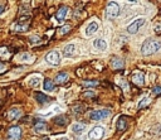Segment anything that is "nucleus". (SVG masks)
<instances>
[{"mask_svg":"<svg viewBox=\"0 0 161 140\" xmlns=\"http://www.w3.org/2000/svg\"><path fill=\"white\" fill-rule=\"evenodd\" d=\"M131 78L136 86H144V83H145V73L141 72L140 69H136V71L132 72Z\"/></svg>","mask_w":161,"mask_h":140,"instance_id":"20e7f679","label":"nucleus"},{"mask_svg":"<svg viewBox=\"0 0 161 140\" xmlns=\"http://www.w3.org/2000/svg\"><path fill=\"white\" fill-rule=\"evenodd\" d=\"M152 92H154L155 95H160V93H161V86H155L154 90H152Z\"/></svg>","mask_w":161,"mask_h":140,"instance_id":"cd10ccee","label":"nucleus"},{"mask_svg":"<svg viewBox=\"0 0 161 140\" xmlns=\"http://www.w3.org/2000/svg\"><path fill=\"white\" fill-rule=\"evenodd\" d=\"M103 134H105V130H103L102 126H94V128L89 131L88 136H89L92 140H100V139L103 136Z\"/></svg>","mask_w":161,"mask_h":140,"instance_id":"0eeeda50","label":"nucleus"},{"mask_svg":"<svg viewBox=\"0 0 161 140\" xmlns=\"http://www.w3.org/2000/svg\"><path fill=\"white\" fill-rule=\"evenodd\" d=\"M93 46L97 48L98 51H106L107 49V43L103 41V39H96L94 42H93Z\"/></svg>","mask_w":161,"mask_h":140,"instance_id":"f3484780","label":"nucleus"},{"mask_svg":"<svg viewBox=\"0 0 161 140\" xmlns=\"http://www.w3.org/2000/svg\"><path fill=\"white\" fill-rule=\"evenodd\" d=\"M82 85L86 86V87H94V86L98 85V81H83Z\"/></svg>","mask_w":161,"mask_h":140,"instance_id":"b1692460","label":"nucleus"},{"mask_svg":"<svg viewBox=\"0 0 161 140\" xmlns=\"http://www.w3.org/2000/svg\"><path fill=\"white\" fill-rule=\"evenodd\" d=\"M26 29H28L26 24H15L13 27V30H15V32H25Z\"/></svg>","mask_w":161,"mask_h":140,"instance_id":"4be33fe9","label":"nucleus"},{"mask_svg":"<svg viewBox=\"0 0 161 140\" xmlns=\"http://www.w3.org/2000/svg\"><path fill=\"white\" fill-rule=\"evenodd\" d=\"M111 67L115 69H121L125 67V62H123V59H121L118 57H113L111 59Z\"/></svg>","mask_w":161,"mask_h":140,"instance_id":"9b49d317","label":"nucleus"},{"mask_svg":"<svg viewBox=\"0 0 161 140\" xmlns=\"http://www.w3.org/2000/svg\"><path fill=\"white\" fill-rule=\"evenodd\" d=\"M98 30V23L97 22H92L86 27V36L91 37L93 34H96V32Z\"/></svg>","mask_w":161,"mask_h":140,"instance_id":"1a4fd4ad","label":"nucleus"},{"mask_svg":"<svg viewBox=\"0 0 161 140\" xmlns=\"http://www.w3.org/2000/svg\"><path fill=\"white\" fill-rule=\"evenodd\" d=\"M150 102H151V98H150V97H145V98L139 103V109H144L145 106H147Z\"/></svg>","mask_w":161,"mask_h":140,"instance_id":"5701e85b","label":"nucleus"},{"mask_svg":"<svg viewBox=\"0 0 161 140\" xmlns=\"http://www.w3.org/2000/svg\"><path fill=\"white\" fill-rule=\"evenodd\" d=\"M120 14V5L116 2H108L106 5V17L108 19H115Z\"/></svg>","mask_w":161,"mask_h":140,"instance_id":"f03ea898","label":"nucleus"},{"mask_svg":"<svg viewBox=\"0 0 161 140\" xmlns=\"http://www.w3.org/2000/svg\"><path fill=\"white\" fill-rule=\"evenodd\" d=\"M40 41V38L38 37V36H33V37H30V42L31 43H38Z\"/></svg>","mask_w":161,"mask_h":140,"instance_id":"c85d7f7f","label":"nucleus"},{"mask_svg":"<svg viewBox=\"0 0 161 140\" xmlns=\"http://www.w3.org/2000/svg\"><path fill=\"white\" fill-rule=\"evenodd\" d=\"M8 136L12 140H19L21 138V129L19 126H12L8 130Z\"/></svg>","mask_w":161,"mask_h":140,"instance_id":"6e6552de","label":"nucleus"},{"mask_svg":"<svg viewBox=\"0 0 161 140\" xmlns=\"http://www.w3.org/2000/svg\"><path fill=\"white\" fill-rule=\"evenodd\" d=\"M42 140H49V139H42Z\"/></svg>","mask_w":161,"mask_h":140,"instance_id":"2f4dec72","label":"nucleus"},{"mask_svg":"<svg viewBox=\"0 0 161 140\" xmlns=\"http://www.w3.org/2000/svg\"><path fill=\"white\" fill-rule=\"evenodd\" d=\"M69 29H71V25H64V27L60 29V33H62V34L68 33V32H69Z\"/></svg>","mask_w":161,"mask_h":140,"instance_id":"a878e982","label":"nucleus"},{"mask_svg":"<svg viewBox=\"0 0 161 140\" xmlns=\"http://www.w3.org/2000/svg\"><path fill=\"white\" fill-rule=\"evenodd\" d=\"M68 12H69L68 7H60V8L57 10V13H55V19H57L58 22H62L64 18L67 17Z\"/></svg>","mask_w":161,"mask_h":140,"instance_id":"9d476101","label":"nucleus"},{"mask_svg":"<svg viewBox=\"0 0 161 140\" xmlns=\"http://www.w3.org/2000/svg\"><path fill=\"white\" fill-rule=\"evenodd\" d=\"M47 122L43 120H36L34 121V129L37 132H44L47 130Z\"/></svg>","mask_w":161,"mask_h":140,"instance_id":"f8f14e48","label":"nucleus"},{"mask_svg":"<svg viewBox=\"0 0 161 140\" xmlns=\"http://www.w3.org/2000/svg\"><path fill=\"white\" fill-rule=\"evenodd\" d=\"M74 52H76V46L74 44H68L63 49V53H64L66 57H72L74 54Z\"/></svg>","mask_w":161,"mask_h":140,"instance_id":"a211bd4d","label":"nucleus"},{"mask_svg":"<svg viewBox=\"0 0 161 140\" xmlns=\"http://www.w3.org/2000/svg\"><path fill=\"white\" fill-rule=\"evenodd\" d=\"M84 129H86V125L82 124V122H76V124H73V126H72V131L76 132V134L82 132Z\"/></svg>","mask_w":161,"mask_h":140,"instance_id":"6ab92c4d","label":"nucleus"},{"mask_svg":"<svg viewBox=\"0 0 161 140\" xmlns=\"http://www.w3.org/2000/svg\"><path fill=\"white\" fill-rule=\"evenodd\" d=\"M110 115H111V111L103 109V110H93V111L89 112L88 116H89L91 120L98 121V120H102V119H105V118H108Z\"/></svg>","mask_w":161,"mask_h":140,"instance_id":"7ed1b4c3","label":"nucleus"},{"mask_svg":"<svg viewBox=\"0 0 161 140\" xmlns=\"http://www.w3.org/2000/svg\"><path fill=\"white\" fill-rule=\"evenodd\" d=\"M4 10H5V7L4 5H0V14H3Z\"/></svg>","mask_w":161,"mask_h":140,"instance_id":"7c9ffc66","label":"nucleus"},{"mask_svg":"<svg viewBox=\"0 0 161 140\" xmlns=\"http://www.w3.org/2000/svg\"><path fill=\"white\" fill-rule=\"evenodd\" d=\"M54 122H55L57 125L63 126V125H66V124L68 122V119H66V116H57V118L54 119Z\"/></svg>","mask_w":161,"mask_h":140,"instance_id":"412c9836","label":"nucleus"},{"mask_svg":"<svg viewBox=\"0 0 161 140\" xmlns=\"http://www.w3.org/2000/svg\"><path fill=\"white\" fill-rule=\"evenodd\" d=\"M161 48V42L156 38H147L141 47V53L144 56H151L155 54Z\"/></svg>","mask_w":161,"mask_h":140,"instance_id":"f257e3e1","label":"nucleus"},{"mask_svg":"<svg viewBox=\"0 0 161 140\" xmlns=\"http://www.w3.org/2000/svg\"><path fill=\"white\" fill-rule=\"evenodd\" d=\"M34 97H36V100H37L39 103H45V102H49V101H50V98H49L47 95L42 93V92H36V93H34Z\"/></svg>","mask_w":161,"mask_h":140,"instance_id":"2eb2a0df","label":"nucleus"},{"mask_svg":"<svg viewBox=\"0 0 161 140\" xmlns=\"http://www.w3.org/2000/svg\"><path fill=\"white\" fill-rule=\"evenodd\" d=\"M68 81V75L66 72H59L57 76H55V83L58 85H62V83H66Z\"/></svg>","mask_w":161,"mask_h":140,"instance_id":"4468645a","label":"nucleus"},{"mask_svg":"<svg viewBox=\"0 0 161 140\" xmlns=\"http://www.w3.org/2000/svg\"><path fill=\"white\" fill-rule=\"evenodd\" d=\"M79 108H81V106H77V108L74 106V108H73V112H83V111H84L83 108H82V109H79Z\"/></svg>","mask_w":161,"mask_h":140,"instance_id":"c756f323","label":"nucleus"},{"mask_svg":"<svg viewBox=\"0 0 161 140\" xmlns=\"http://www.w3.org/2000/svg\"><path fill=\"white\" fill-rule=\"evenodd\" d=\"M83 97H88V98L94 97V92H92V91H87V92H84V93H83Z\"/></svg>","mask_w":161,"mask_h":140,"instance_id":"bb28decb","label":"nucleus"},{"mask_svg":"<svg viewBox=\"0 0 161 140\" xmlns=\"http://www.w3.org/2000/svg\"><path fill=\"white\" fill-rule=\"evenodd\" d=\"M154 30H155L156 34H161V24H160V23H155Z\"/></svg>","mask_w":161,"mask_h":140,"instance_id":"393cba45","label":"nucleus"},{"mask_svg":"<svg viewBox=\"0 0 161 140\" xmlns=\"http://www.w3.org/2000/svg\"><path fill=\"white\" fill-rule=\"evenodd\" d=\"M145 24V19L140 18V19H136L135 22H132L130 25L127 27V32L130 33V34H136L139 32V29Z\"/></svg>","mask_w":161,"mask_h":140,"instance_id":"39448f33","label":"nucleus"},{"mask_svg":"<svg viewBox=\"0 0 161 140\" xmlns=\"http://www.w3.org/2000/svg\"><path fill=\"white\" fill-rule=\"evenodd\" d=\"M116 128H117L118 131H125V130L127 129V121H126L125 116H121V118L118 119V121H117V124H116Z\"/></svg>","mask_w":161,"mask_h":140,"instance_id":"dca6fc26","label":"nucleus"},{"mask_svg":"<svg viewBox=\"0 0 161 140\" xmlns=\"http://www.w3.org/2000/svg\"><path fill=\"white\" fill-rule=\"evenodd\" d=\"M20 115H21V111L19 109H17V108H13V109H10L8 111L7 118H8V120H14V119L20 118Z\"/></svg>","mask_w":161,"mask_h":140,"instance_id":"ddd939ff","label":"nucleus"},{"mask_svg":"<svg viewBox=\"0 0 161 140\" xmlns=\"http://www.w3.org/2000/svg\"><path fill=\"white\" fill-rule=\"evenodd\" d=\"M43 86H44L43 88H44L45 91H48V92H50V91H53V90H54V82H53L52 80H45Z\"/></svg>","mask_w":161,"mask_h":140,"instance_id":"aec40b11","label":"nucleus"},{"mask_svg":"<svg viewBox=\"0 0 161 140\" xmlns=\"http://www.w3.org/2000/svg\"><path fill=\"white\" fill-rule=\"evenodd\" d=\"M45 61H47L49 64H52V66L59 64V62H60L59 52H57V51H50V52L45 56Z\"/></svg>","mask_w":161,"mask_h":140,"instance_id":"423d86ee","label":"nucleus"}]
</instances>
